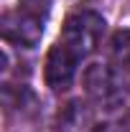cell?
Returning a JSON list of instances; mask_svg holds the SVG:
<instances>
[{
  "label": "cell",
  "mask_w": 130,
  "mask_h": 132,
  "mask_svg": "<svg viewBox=\"0 0 130 132\" xmlns=\"http://www.w3.org/2000/svg\"><path fill=\"white\" fill-rule=\"evenodd\" d=\"M84 89L97 104L112 109L122 102V84L117 71L107 64H92L84 71Z\"/></svg>",
  "instance_id": "cell-3"
},
{
  "label": "cell",
  "mask_w": 130,
  "mask_h": 132,
  "mask_svg": "<svg viewBox=\"0 0 130 132\" xmlns=\"http://www.w3.org/2000/svg\"><path fill=\"white\" fill-rule=\"evenodd\" d=\"M110 51H112V61L120 69L130 71V28H122L112 36L110 41Z\"/></svg>",
  "instance_id": "cell-5"
},
{
  "label": "cell",
  "mask_w": 130,
  "mask_h": 132,
  "mask_svg": "<svg viewBox=\"0 0 130 132\" xmlns=\"http://www.w3.org/2000/svg\"><path fill=\"white\" fill-rule=\"evenodd\" d=\"M49 13L51 0H18L16 10L5 13L3 18V38L23 48L38 46L46 31Z\"/></svg>",
  "instance_id": "cell-1"
},
{
  "label": "cell",
  "mask_w": 130,
  "mask_h": 132,
  "mask_svg": "<svg viewBox=\"0 0 130 132\" xmlns=\"http://www.w3.org/2000/svg\"><path fill=\"white\" fill-rule=\"evenodd\" d=\"M77 66H79V59L66 48L64 43H54L46 56V69H44V76H46V84H49L54 92H64L71 86L74 76H77Z\"/></svg>",
  "instance_id": "cell-4"
},
{
  "label": "cell",
  "mask_w": 130,
  "mask_h": 132,
  "mask_svg": "<svg viewBox=\"0 0 130 132\" xmlns=\"http://www.w3.org/2000/svg\"><path fill=\"white\" fill-rule=\"evenodd\" d=\"M92 132H130L125 125H120V122H102V125H97Z\"/></svg>",
  "instance_id": "cell-6"
},
{
  "label": "cell",
  "mask_w": 130,
  "mask_h": 132,
  "mask_svg": "<svg viewBox=\"0 0 130 132\" xmlns=\"http://www.w3.org/2000/svg\"><path fill=\"white\" fill-rule=\"evenodd\" d=\"M105 33V18L84 8V10H77L64 20V28H61V36H59V43H64L66 48L71 51L77 59H87L89 53H95L99 46V38Z\"/></svg>",
  "instance_id": "cell-2"
}]
</instances>
